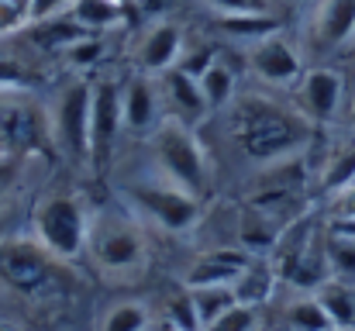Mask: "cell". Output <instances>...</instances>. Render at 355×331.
<instances>
[{
    "label": "cell",
    "instance_id": "cell-1",
    "mask_svg": "<svg viewBox=\"0 0 355 331\" xmlns=\"http://www.w3.org/2000/svg\"><path fill=\"white\" fill-rule=\"evenodd\" d=\"M311 121L300 110L279 108L269 97H241L232 104V138L248 162L269 166L290 155H300V148L311 142Z\"/></svg>",
    "mask_w": 355,
    "mask_h": 331
},
{
    "label": "cell",
    "instance_id": "cell-2",
    "mask_svg": "<svg viewBox=\"0 0 355 331\" xmlns=\"http://www.w3.org/2000/svg\"><path fill=\"white\" fill-rule=\"evenodd\" d=\"M148 138H152L155 173L200 201L211 190V159H207V152L197 138V128L166 114Z\"/></svg>",
    "mask_w": 355,
    "mask_h": 331
},
{
    "label": "cell",
    "instance_id": "cell-3",
    "mask_svg": "<svg viewBox=\"0 0 355 331\" xmlns=\"http://www.w3.org/2000/svg\"><path fill=\"white\" fill-rule=\"evenodd\" d=\"M87 255L107 280H131L148 262V238L135 214L97 211L90 218Z\"/></svg>",
    "mask_w": 355,
    "mask_h": 331
},
{
    "label": "cell",
    "instance_id": "cell-4",
    "mask_svg": "<svg viewBox=\"0 0 355 331\" xmlns=\"http://www.w3.org/2000/svg\"><path fill=\"white\" fill-rule=\"evenodd\" d=\"M90 211L69 190L45 194L31 211V238L59 262H76L87 252L90 235Z\"/></svg>",
    "mask_w": 355,
    "mask_h": 331
},
{
    "label": "cell",
    "instance_id": "cell-5",
    "mask_svg": "<svg viewBox=\"0 0 355 331\" xmlns=\"http://www.w3.org/2000/svg\"><path fill=\"white\" fill-rule=\"evenodd\" d=\"M52 145V110L38 97H31V90L0 94V155L24 159L49 152Z\"/></svg>",
    "mask_w": 355,
    "mask_h": 331
},
{
    "label": "cell",
    "instance_id": "cell-6",
    "mask_svg": "<svg viewBox=\"0 0 355 331\" xmlns=\"http://www.w3.org/2000/svg\"><path fill=\"white\" fill-rule=\"evenodd\" d=\"M124 201H128L131 214L138 221H152L155 228H162L169 235H187L190 228H197V221L204 214L197 197H190L187 190L173 187L159 173L152 180L128 183L124 187Z\"/></svg>",
    "mask_w": 355,
    "mask_h": 331
},
{
    "label": "cell",
    "instance_id": "cell-7",
    "mask_svg": "<svg viewBox=\"0 0 355 331\" xmlns=\"http://www.w3.org/2000/svg\"><path fill=\"white\" fill-rule=\"evenodd\" d=\"M90 104H94V83L80 76L66 83L49 108L55 145L73 162H83V166H90Z\"/></svg>",
    "mask_w": 355,
    "mask_h": 331
},
{
    "label": "cell",
    "instance_id": "cell-8",
    "mask_svg": "<svg viewBox=\"0 0 355 331\" xmlns=\"http://www.w3.org/2000/svg\"><path fill=\"white\" fill-rule=\"evenodd\" d=\"M59 259H52L35 238H7L0 241V280L24 297H38L52 287Z\"/></svg>",
    "mask_w": 355,
    "mask_h": 331
},
{
    "label": "cell",
    "instance_id": "cell-9",
    "mask_svg": "<svg viewBox=\"0 0 355 331\" xmlns=\"http://www.w3.org/2000/svg\"><path fill=\"white\" fill-rule=\"evenodd\" d=\"M121 131H124L121 83L118 80H97L94 104H90V169H97V173L107 169Z\"/></svg>",
    "mask_w": 355,
    "mask_h": 331
},
{
    "label": "cell",
    "instance_id": "cell-10",
    "mask_svg": "<svg viewBox=\"0 0 355 331\" xmlns=\"http://www.w3.org/2000/svg\"><path fill=\"white\" fill-rule=\"evenodd\" d=\"M245 49H248L245 59H248L252 76L269 83V87H297V80L304 76V59H300L297 45L286 42L279 31L266 35V38L245 45Z\"/></svg>",
    "mask_w": 355,
    "mask_h": 331
},
{
    "label": "cell",
    "instance_id": "cell-11",
    "mask_svg": "<svg viewBox=\"0 0 355 331\" xmlns=\"http://www.w3.org/2000/svg\"><path fill=\"white\" fill-rule=\"evenodd\" d=\"M342 97H345V76L338 69L314 66L304 69V76L297 80V110L311 124H331L342 110Z\"/></svg>",
    "mask_w": 355,
    "mask_h": 331
},
{
    "label": "cell",
    "instance_id": "cell-12",
    "mask_svg": "<svg viewBox=\"0 0 355 331\" xmlns=\"http://www.w3.org/2000/svg\"><path fill=\"white\" fill-rule=\"evenodd\" d=\"M121 110H124V131L131 135H152L159 121L166 117L159 76L135 73L121 83Z\"/></svg>",
    "mask_w": 355,
    "mask_h": 331
},
{
    "label": "cell",
    "instance_id": "cell-13",
    "mask_svg": "<svg viewBox=\"0 0 355 331\" xmlns=\"http://www.w3.org/2000/svg\"><path fill=\"white\" fill-rule=\"evenodd\" d=\"M187 49V35L176 21L169 17H159L145 35L141 42L135 45V66L138 73H148V76H162L169 69L180 66V56Z\"/></svg>",
    "mask_w": 355,
    "mask_h": 331
},
{
    "label": "cell",
    "instance_id": "cell-14",
    "mask_svg": "<svg viewBox=\"0 0 355 331\" xmlns=\"http://www.w3.org/2000/svg\"><path fill=\"white\" fill-rule=\"evenodd\" d=\"M252 262V255L241 245H218L204 248L183 273V287H218V283H235L241 269Z\"/></svg>",
    "mask_w": 355,
    "mask_h": 331
},
{
    "label": "cell",
    "instance_id": "cell-15",
    "mask_svg": "<svg viewBox=\"0 0 355 331\" xmlns=\"http://www.w3.org/2000/svg\"><path fill=\"white\" fill-rule=\"evenodd\" d=\"M159 90H162V104H166V114L197 128L200 121L211 117V108H207V97L200 90V80L187 76L183 69H169L159 76Z\"/></svg>",
    "mask_w": 355,
    "mask_h": 331
},
{
    "label": "cell",
    "instance_id": "cell-16",
    "mask_svg": "<svg viewBox=\"0 0 355 331\" xmlns=\"http://www.w3.org/2000/svg\"><path fill=\"white\" fill-rule=\"evenodd\" d=\"M232 287H235L238 304L262 311L272 300L276 287H279V269H276V262L269 255H252V262L241 269V276H238Z\"/></svg>",
    "mask_w": 355,
    "mask_h": 331
},
{
    "label": "cell",
    "instance_id": "cell-17",
    "mask_svg": "<svg viewBox=\"0 0 355 331\" xmlns=\"http://www.w3.org/2000/svg\"><path fill=\"white\" fill-rule=\"evenodd\" d=\"M318 38L328 49L345 45L355 35V0H324L318 10Z\"/></svg>",
    "mask_w": 355,
    "mask_h": 331
},
{
    "label": "cell",
    "instance_id": "cell-18",
    "mask_svg": "<svg viewBox=\"0 0 355 331\" xmlns=\"http://www.w3.org/2000/svg\"><path fill=\"white\" fill-rule=\"evenodd\" d=\"M314 297L321 300V307H324V314H328V321L335 328L355 331V287L349 280L331 276L328 283H321L314 290Z\"/></svg>",
    "mask_w": 355,
    "mask_h": 331
},
{
    "label": "cell",
    "instance_id": "cell-19",
    "mask_svg": "<svg viewBox=\"0 0 355 331\" xmlns=\"http://www.w3.org/2000/svg\"><path fill=\"white\" fill-rule=\"evenodd\" d=\"M279 231H283V224L276 218H269L259 207H248L241 224H238V245L248 255H269L272 245H276V238H279Z\"/></svg>",
    "mask_w": 355,
    "mask_h": 331
},
{
    "label": "cell",
    "instance_id": "cell-20",
    "mask_svg": "<svg viewBox=\"0 0 355 331\" xmlns=\"http://www.w3.org/2000/svg\"><path fill=\"white\" fill-rule=\"evenodd\" d=\"M187 294H190V304H193V314H197L200 331L211 328L221 314H228V311L238 304L232 283H218V287H187Z\"/></svg>",
    "mask_w": 355,
    "mask_h": 331
},
{
    "label": "cell",
    "instance_id": "cell-21",
    "mask_svg": "<svg viewBox=\"0 0 355 331\" xmlns=\"http://www.w3.org/2000/svg\"><path fill=\"white\" fill-rule=\"evenodd\" d=\"M66 17H73L80 28H87L94 35H104V31L124 24V7L114 0H73Z\"/></svg>",
    "mask_w": 355,
    "mask_h": 331
},
{
    "label": "cell",
    "instance_id": "cell-22",
    "mask_svg": "<svg viewBox=\"0 0 355 331\" xmlns=\"http://www.w3.org/2000/svg\"><path fill=\"white\" fill-rule=\"evenodd\" d=\"M31 42L42 49V52H52V56H59L62 49H69L73 42H80L83 35H90L87 28H80L73 17H49V21H35L31 28Z\"/></svg>",
    "mask_w": 355,
    "mask_h": 331
},
{
    "label": "cell",
    "instance_id": "cell-23",
    "mask_svg": "<svg viewBox=\"0 0 355 331\" xmlns=\"http://www.w3.org/2000/svg\"><path fill=\"white\" fill-rule=\"evenodd\" d=\"M218 31L235 38L241 45H252L266 35H276L279 31V17L269 10V14H228V17H214Z\"/></svg>",
    "mask_w": 355,
    "mask_h": 331
},
{
    "label": "cell",
    "instance_id": "cell-24",
    "mask_svg": "<svg viewBox=\"0 0 355 331\" xmlns=\"http://www.w3.org/2000/svg\"><path fill=\"white\" fill-rule=\"evenodd\" d=\"M200 90H204V97H207V108H211V114L214 110H228L232 104H235L238 97V76L235 69L225 62V59H218L204 76H200Z\"/></svg>",
    "mask_w": 355,
    "mask_h": 331
},
{
    "label": "cell",
    "instance_id": "cell-25",
    "mask_svg": "<svg viewBox=\"0 0 355 331\" xmlns=\"http://www.w3.org/2000/svg\"><path fill=\"white\" fill-rule=\"evenodd\" d=\"M318 187H321V194H328V197H338V194L352 190L355 187V145L338 148V152L324 162Z\"/></svg>",
    "mask_w": 355,
    "mask_h": 331
},
{
    "label": "cell",
    "instance_id": "cell-26",
    "mask_svg": "<svg viewBox=\"0 0 355 331\" xmlns=\"http://www.w3.org/2000/svg\"><path fill=\"white\" fill-rule=\"evenodd\" d=\"M286 328L290 331H328L335 328L331 321H328V314H324V307H321V300L314 297V294H304V297H297L293 304H286Z\"/></svg>",
    "mask_w": 355,
    "mask_h": 331
},
{
    "label": "cell",
    "instance_id": "cell-27",
    "mask_svg": "<svg viewBox=\"0 0 355 331\" xmlns=\"http://www.w3.org/2000/svg\"><path fill=\"white\" fill-rule=\"evenodd\" d=\"M148 325L152 311L145 300H121L101 318V331H148Z\"/></svg>",
    "mask_w": 355,
    "mask_h": 331
},
{
    "label": "cell",
    "instance_id": "cell-28",
    "mask_svg": "<svg viewBox=\"0 0 355 331\" xmlns=\"http://www.w3.org/2000/svg\"><path fill=\"white\" fill-rule=\"evenodd\" d=\"M62 59H66V66L69 69H76V73H87L90 66H97L101 62V56H104V35H83L80 42H73L69 49H62L59 52Z\"/></svg>",
    "mask_w": 355,
    "mask_h": 331
},
{
    "label": "cell",
    "instance_id": "cell-29",
    "mask_svg": "<svg viewBox=\"0 0 355 331\" xmlns=\"http://www.w3.org/2000/svg\"><path fill=\"white\" fill-rule=\"evenodd\" d=\"M35 24V0H0V38L28 31Z\"/></svg>",
    "mask_w": 355,
    "mask_h": 331
},
{
    "label": "cell",
    "instance_id": "cell-30",
    "mask_svg": "<svg viewBox=\"0 0 355 331\" xmlns=\"http://www.w3.org/2000/svg\"><path fill=\"white\" fill-rule=\"evenodd\" d=\"M38 83V76L31 73V66H24L14 56H0V94H17V90H31Z\"/></svg>",
    "mask_w": 355,
    "mask_h": 331
},
{
    "label": "cell",
    "instance_id": "cell-31",
    "mask_svg": "<svg viewBox=\"0 0 355 331\" xmlns=\"http://www.w3.org/2000/svg\"><path fill=\"white\" fill-rule=\"evenodd\" d=\"M218 59H221V56H218V49H214V45L197 42V45H187V49H183V56H180V66H176V69H183L187 76L200 80V76L218 62Z\"/></svg>",
    "mask_w": 355,
    "mask_h": 331
},
{
    "label": "cell",
    "instance_id": "cell-32",
    "mask_svg": "<svg viewBox=\"0 0 355 331\" xmlns=\"http://www.w3.org/2000/svg\"><path fill=\"white\" fill-rule=\"evenodd\" d=\"M204 331H262V311L235 304L228 314H221L211 328H204Z\"/></svg>",
    "mask_w": 355,
    "mask_h": 331
},
{
    "label": "cell",
    "instance_id": "cell-33",
    "mask_svg": "<svg viewBox=\"0 0 355 331\" xmlns=\"http://www.w3.org/2000/svg\"><path fill=\"white\" fill-rule=\"evenodd\" d=\"M214 17L228 14H269V0H200Z\"/></svg>",
    "mask_w": 355,
    "mask_h": 331
},
{
    "label": "cell",
    "instance_id": "cell-34",
    "mask_svg": "<svg viewBox=\"0 0 355 331\" xmlns=\"http://www.w3.org/2000/svg\"><path fill=\"white\" fill-rule=\"evenodd\" d=\"M169 321H173V331H200L197 325V314H193V304H190V294L187 287L169 300Z\"/></svg>",
    "mask_w": 355,
    "mask_h": 331
},
{
    "label": "cell",
    "instance_id": "cell-35",
    "mask_svg": "<svg viewBox=\"0 0 355 331\" xmlns=\"http://www.w3.org/2000/svg\"><path fill=\"white\" fill-rule=\"evenodd\" d=\"M73 7V0H35V21H49V17H62Z\"/></svg>",
    "mask_w": 355,
    "mask_h": 331
},
{
    "label": "cell",
    "instance_id": "cell-36",
    "mask_svg": "<svg viewBox=\"0 0 355 331\" xmlns=\"http://www.w3.org/2000/svg\"><path fill=\"white\" fill-rule=\"evenodd\" d=\"M17 159H10V155H0V201H3V194L10 190V183H14V176H17Z\"/></svg>",
    "mask_w": 355,
    "mask_h": 331
},
{
    "label": "cell",
    "instance_id": "cell-37",
    "mask_svg": "<svg viewBox=\"0 0 355 331\" xmlns=\"http://www.w3.org/2000/svg\"><path fill=\"white\" fill-rule=\"evenodd\" d=\"M335 214L338 221H355V187L335 197Z\"/></svg>",
    "mask_w": 355,
    "mask_h": 331
},
{
    "label": "cell",
    "instance_id": "cell-38",
    "mask_svg": "<svg viewBox=\"0 0 355 331\" xmlns=\"http://www.w3.org/2000/svg\"><path fill=\"white\" fill-rule=\"evenodd\" d=\"M138 7H141L148 17H155V21H159V17L173 7V0H138Z\"/></svg>",
    "mask_w": 355,
    "mask_h": 331
},
{
    "label": "cell",
    "instance_id": "cell-39",
    "mask_svg": "<svg viewBox=\"0 0 355 331\" xmlns=\"http://www.w3.org/2000/svg\"><path fill=\"white\" fill-rule=\"evenodd\" d=\"M0 331H14V328H10V325H7V321H3V318H0Z\"/></svg>",
    "mask_w": 355,
    "mask_h": 331
},
{
    "label": "cell",
    "instance_id": "cell-40",
    "mask_svg": "<svg viewBox=\"0 0 355 331\" xmlns=\"http://www.w3.org/2000/svg\"><path fill=\"white\" fill-rule=\"evenodd\" d=\"M114 3H121V7H124V3H131V0H114Z\"/></svg>",
    "mask_w": 355,
    "mask_h": 331
},
{
    "label": "cell",
    "instance_id": "cell-41",
    "mask_svg": "<svg viewBox=\"0 0 355 331\" xmlns=\"http://www.w3.org/2000/svg\"><path fill=\"white\" fill-rule=\"evenodd\" d=\"M352 128H355V110H352Z\"/></svg>",
    "mask_w": 355,
    "mask_h": 331
},
{
    "label": "cell",
    "instance_id": "cell-42",
    "mask_svg": "<svg viewBox=\"0 0 355 331\" xmlns=\"http://www.w3.org/2000/svg\"><path fill=\"white\" fill-rule=\"evenodd\" d=\"M328 331H342V328H328Z\"/></svg>",
    "mask_w": 355,
    "mask_h": 331
}]
</instances>
